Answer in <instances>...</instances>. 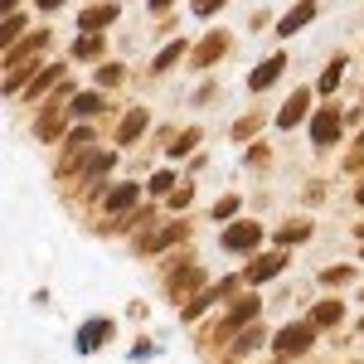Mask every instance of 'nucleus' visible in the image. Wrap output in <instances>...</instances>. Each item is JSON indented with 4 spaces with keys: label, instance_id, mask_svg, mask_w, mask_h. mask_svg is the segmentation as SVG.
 I'll list each match as a JSON object with an SVG mask.
<instances>
[{
    "label": "nucleus",
    "instance_id": "25",
    "mask_svg": "<svg viewBox=\"0 0 364 364\" xmlns=\"http://www.w3.org/2000/svg\"><path fill=\"white\" fill-rule=\"evenodd\" d=\"M68 117H73V112H58V107H54V112H44V122L34 127V136H39V141H54L58 132H63V122H68Z\"/></svg>",
    "mask_w": 364,
    "mask_h": 364
},
{
    "label": "nucleus",
    "instance_id": "18",
    "mask_svg": "<svg viewBox=\"0 0 364 364\" xmlns=\"http://www.w3.org/2000/svg\"><path fill=\"white\" fill-rule=\"evenodd\" d=\"M311 238V219H287L277 228V248H296V243H306Z\"/></svg>",
    "mask_w": 364,
    "mask_h": 364
},
{
    "label": "nucleus",
    "instance_id": "43",
    "mask_svg": "<svg viewBox=\"0 0 364 364\" xmlns=\"http://www.w3.org/2000/svg\"><path fill=\"white\" fill-rule=\"evenodd\" d=\"M355 151H364V132H360V141H355Z\"/></svg>",
    "mask_w": 364,
    "mask_h": 364
},
{
    "label": "nucleus",
    "instance_id": "8",
    "mask_svg": "<svg viewBox=\"0 0 364 364\" xmlns=\"http://www.w3.org/2000/svg\"><path fill=\"white\" fill-rule=\"evenodd\" d=\"M306 117H311V92H306V87H296V92H291V97L282 102L277 127H282V132H291V127H301Z\"/></svg>",
    "mask_w": 364,
    "mask_h": 364
},
{
    "label": "nucleus",
    "instance_id": "2",
    "mask_svg": "<svg viewBox=\"0 0 364 364\" xmlns=\"http://www.w3.org/2000/svg\"><path fill=\"white\" fill-rule=\"evenodd\" d=\"M112 336H117L112 321H107V316H92V321H83V326H78V336H73V350H78V355H97V350H102V345H107Z\"/></svg>",
    "mask_w": 364,
    "mask_h": 364
},
{
    "label": "nucleus",
    "instance_id": "34",
    "mask_svg": "<svg viewBox=\"0 0 364 364\" xmlns=\"http://www.w3.org/2000/svg\"><path fill=\"white\" fill-rule=\"evenodd\" d=\"M257 127H262L257 117H243V122L233 127V136H238V141H248V136H257Z\"/></svg>",
    "mask_w": 364,
    "mask_h": 364
},
{
    "label": "nucleus",
    "instance_id": "29",
    "mask_svg": "<svg viewBox=\"0 0 364 364\" xmlns=\"http://www.w3.org/2000/svg\"><path fill=\"white\" fill-rule=\"evenodd\" d=\"M238 204H243L238 195H224L219 204H214V219H219V224H233V219H238Z\"/></svg>",
    "mask_w": 364,
    "mask_h": 364
},
{
    "label": "nucleus",
    "instance_id": "26",
    "mask_svg": "<svg viewBox=\"0 0 364 364\" xmlns=\"http://www.w3.org/2000/svg\"><path fill=\"white\" fill-rule=\"evenodd\" d=\"M262 340H267V331H262V326H248L243 336H233V355H248V350H257Z\"/></svg>",
    "mask_w": 364,
    "mask_h": 364
},
{
    "label": "nucleus",
    "instance_id": "22",
    "mask_svg": "<svg viewBox=\"0 0 364 364\" xmlns=\"http://www.w3.org/2000/svg\"><path fill=\"white\" fill-rule=\"evenodd\" d=\"M44 44H49V29H34V34H29V44H20V49H10V54H5V63L15 68L20 58H29V54H44Z\"/></svg>",
    "mask_w": 364,
    "mask_h": 364
},
{
    "label": "nucleus",
    "instance_id": "1",
    "mask_svg": "<svg viewBox=\"0 0 364 364\" xmlns=\"http://www.w3.org/2000/svg\"><path fill=\"white\" fill-rule=\"evenodd\" d=\"M311 345H316V326L311 321H291V326H282L277 336H272V350H277L282 360H301Z\"/></svg>",
    "mask_w": 364,
    "mask_h": 364
},
{
    "label": "nucleus",
    "instance_id": "13",
    "mask_svg": "<svg viewBox=\"0 0 364 364\" xmlns=\"http://www.w3.org/2000/svg\"><path fill=\"white\" fill-rule=\"evenodd\" d=\"M117 15H122V10H117L112 0H107V5H83V10H78V29H83V34H97V29L112 25Z\"/></svg>",
    "mask_w": 364,
    "mask_h": 364
},
{
    "label": "nucleus",
    "instance_id": "15",
    "mask_svg": "<svg viewBox=\"0 0 364 364\" xmlns=\"http://www.w3.org/2000/svg\"><path fill=\"white\" fill-rule=\"evenodd\" d=\"M180 238H185V224H166L161 233H151V238H141L136 248H141V252H166V248H175Z\"/></svg>",
    "mask_w": 364,
    "mask_h": 364
},
{
    "label": "nucleus",
    "instance_id": "32",
    "mask_svg": "<svg viewBox=\"0 0 364 364\" xmlns=\"http://www.w3.org/2000/svg\"><path fill=\"white\" fill-rule=\"evenodd\" d=\"M175 190V170H156L151 175V195H170Z\"/></svg>",
    "mask_w": 364,
    "mask_h": 364
},
{
    "label": "nucleus",
    "instance_id": "14",
    "mask_svg": "<svg viewBox=\"0 0 364 364\" xmlns=\"http://www.w3.org/2000/svg\"><path fill=\"white\" fill-rule=\"evenodd\" d=\"M58 78H63V63H49V68H39V73L29 78V87H25V102H39L49 87H58Z\"/></svg>",
    "mask_w": 364,
    "mask_h": 364
},
{
    "label": "nucleus",
    "instance_id": "16",
    "mask_svg": "<svg viewBox=\"0 0 364 364\" xmlns=\"http://www.w3.org/2000/svg\"><path fill=\"white\" fill-rule=\"evenodd\" d=\"M141 132H146V107H132V112L117 122V146H132Z\"/></svg>",
    "mask_w": 364,
    "mask_h": 364
},
{
    "label": "nucleus",
    "instance_id": "39",
    "mask_svg": "<svg viewBox=\"0 0 364 364\" xmlns=\"http://www.w3.org/2000/svg\"><path fill=\"white\" fill-rule=\"evenodd\" d=\"M170 5H175V0H151V10H156V15H166Z\"/></svg>",
    "mask_w": 364,
    "mask_h": 364
},
{
    "label": "nucleus",
    "instance_id": "27",
    "mask_svg": "<svg viewBox=\"0 0 364 364\" xmlns=\"http://www.w3.org/2000/svg\"><path fill=\"white\" fill-rule=\"evenodd\" d=\"M92 78H97V87L107 92V87H117L122 78H127V68H122V63H97V73H92Z\"/></svg>",
    "mask_w": 364,
    "mask_h": 364
},
{
    "label": "nucleus",
    "instance_id": "11",
    "mask_svg": "<svg viewBox=\"0 0 364 364\" xmlns=\"http://www.w3.org/2000/svg\"><path fill=\"white\" fill-rule=\"evenodd\" d=\"M282 73H287V54H267V58H262V63L248 73V87H252V92H262V87L277 83Z\"/></svg>",
    "mask_w": 364,
    "mask_h": 364
},
{
    "label": "nucleus",
    "instance_id": "30",
    "mask_svg": "<svg viewBox=\"0 0 364 364\" xmlns=\"http://www.w3.org/2000/svg\"><path fill=\"white\" fill-rule=\"evenodd\" d=\"M73 54L78 58H102V34H83V39L73 44Z\"/></svg>",
    "mask_w": 364,
    "mask_h": 364
},
{
    "label": "nucleus",
    "instance_id": "9",
    "mask_svg": "<svg viewBox=\"0 0 364 364\" xmlns=\"http://www.w3.org/2000/svg\"><path fill=\"white\" fill-rule=\"evenodd\" d=\"M233 287H238V282L228 277V282H219V287H204V291H195V296L185 301V321H199V316H204V311L214 306V301H224V296L233 291Z\"/></svg>",
    "mask_w": 364,
    "mask_h": 364
},
{
    "label": "nucleus",
    "instance_id": "46",
    "mask_svg": "<svg viewBox=\"0 0 364 364\" xmlns=\"http://www.w3.org/2000/svg\"><path fill=\"white\" fill-rule=\"evenodd\" d=\"M360 252H364V243H360Z\"/></svg>",
    "mask_w": 364,
    "mask_h": 364
},
{
    "label": "nucleus",
    "instance_id": "38",
    "mask_svg": "<svg viewBox=\"0 0 364 364\" xmlns=\"http://www.w3.org/2000/svg\"><path fill=\"white\" fill-rule=\"evenodd\" d=\"M267 161V146H248V166H262Z\"/></svg>",
    "mask_w": 364,
    "mask_h": 364
},
{
    "label": "nucleus",
    "instance_id": "35",
    "mask_svg": "<svg viewBox=\"0 0 364 364\" xmlns=\"http://www.w3.org/2000/svg\"><path fill=\"white\" fill-rule=\"evenodd\" d=\"M228 0H195V15H219Z\"/></svg>",
    "mask_w": 364,
    "mask_h": 364
},
{
    "label": "nucleus",
    "instance_id": "20",
    "mask_svg": "<svg viewBox=\"0 0 364 364\" xmlns=\"http://www.w3.org/2000/svg\"><path fill=\"white\" fill-rule=\"evenodd\" d=\"M340 316H345V306H340L336 296H326V301H316V311H311V326L321 331V326H340Z\"/></svg>",
    "mask_w": 364,
    "mask_h": 364
},
{
    "label": "nucleus",
    "instance_id": "45",
    "mask_svg": "<svg viewBox=\"0 0 364 364\" xmlns=\"http://www.w3.org/2000/svg\"><path fill=\"white\" fill-rule=\"evenodd\" d=\"M360 331H364V321H360Z\"/></svg>",
    "mask_w": 364,
    "mask_h": 364
},
{
    "label": "nucleus",
    "instance_id": "5",
    "mask_svg": "<svg viewBox=\"0 0 364 364\" xmlns=\"http://www.w3.org/2000/svg\"><path fill=\"white\" fill-rule=\"evenodd\" d=\"M287 262H291V257H287V248L257 252V257L248 262V272H243V282H248V287H262V282H272L277 272H287Z\"/></svg>",
    "mask_w": 364,
    "mask_h": 364
},
{
    "label": "nucleus",
    "instance_id": "3",
    "mask_svg": "<svg viewBox=\"0 0 364 364\" xmlns=\"http://www.w3.org/2000/svg\"><path fill=\"white\" fill-rule=\"evenodd\" d=\"M257 248H262V224H252V219L224 224V252H257Z\"/></svg>",
    "mask_w": 364,
    "mask_h": 364
},
{
    "label": "nucleus",
    "instance_id": "7",
    "mask_svg": "<svg viewBox=\"0 0 364 364\" xmlns=\"http://www.w3.org/2000/svg\"><path fill=\"white\" fill-rule=\"evenodd\" d=\"M224 54H228V34H224V29H209L195 49H190V63H195V68H214Z\"/></svg>",
    "mask_w": 364,
    "mask_h": 364
},
{
    "label": "nucleus",
    "instance_id": "33",
    "mask_svg": "<svg viewBox=\"0 0 364 364\" xmlns=\"http://www.w3.org/2000/svg\"><path fill=\"white\" fill-rule=\"evenodd\" d=\"M0 34H5V44L20 39V34H25V15H5V29H0Z\"/></svg>",
    "mask_w": 364,
    "mask_h": 364
},
{
    "label": "nucleus",
    "instance_id": "19",
    "mask_svg": "<svg viewBox=\"0 0 364 364\" xmlns=\"http://www.w3.org/2000/svg\"><path fill=\"white\" fill-rule=\"evenodd\" d=\"M136 195H141V185H132V180H127V185H112V190H107V214L132 209V204H136Z\"/></svg>",
    "mask_w": 364,
    "mask_h": 364
},
{
    "label": "nucleus",
    "instance_id": "17",
    "mask_svg": "<svg viewBox=\"0 0 364 364\" xmlns=\"http://www.w3.org/2000/svg\"><path fill=\"white\" fill-rule=\"evenodd\" d=\"M102 107H107V92H73L68 97V112L73 117H97Z\"/></svg>",
    "mask_w": 364,
    "mask_h": 364
},
{
    "label": "nucleus",
    "instance_id": "21",
    "mask_svg": "<svg viewBox=\"0 0 364 364\" xmlns=\"http://www.w3.org/2000/svg\"><path fill=\"white\" fill-rule=\"evenodd\" d=\"M199 287H204V272L199 267H180L170 277V296H185V291H199Z\"/></svg>",
    "mask_w": 364,
    "mask_h": 364
},
{
    "label": "nucleus",
    "instance_id": "4",
    "mask_svg": "<svg viewBox=\"0 0 364 364\" xmlns=\"http://www.w3.org/2000/svg\"><path fill=\"white\" fill-rule=\"evenodd\" d=\"M340 132H345V117H340V107H321V112L311 117V146H316V151L336 146Z\"/></svg>",
    "mask_w": 364,
    "mask_h": 364
},
{
    "label": "nucleus",
    "instance_id": "31",
    "mask_svg": "<svg viewBox=\"0 0 364 364\" xmlns=\"http://www.w3.org/2000/svg\"><path fill=\"white\" fill-rule=\"evenodd\" d=\"M321 282H326V287H345V282H350V267H345V262H336V267H321Z\"/></svg>",
    "mask_w": 364,
    "mask_h": 364
},
{
    "label": "nucleus",
    "instance_id": "23",
    "mask_svg": "<svg viewBox=\"0 0 364 364\" xmlns=\"http://www.w3.org/2000/svg\"><path fill=\"white\" fill-rule=\"evenodd\" d=\"M185 58V39H175V44H166L161 54H156V63H151V73H170L175 63Z\"/></svg>",
    "mask_w": 364,
    "mask_h": 364
},
{
    "label": "nucleus",
    "instance_id": "36",
    "mask_svg": "<svg viewBox=\"0 0 364 364\" xmlns=\"http://www.w3.org/2000/svg\"><path fill=\"white\" fill-rule=\"evenodd\" d=\"M170 209H190V185H185V190H175V195H170Z\"/></svg>",
    "mask_w": 364,
    "mask_h": 364
},
{
    "label": "nucleus",
    "instance_id": "28",
    "mask_svg": "<svg viewBox=\"0 0 364 364\" xmlns=\"http://www.w3.org/2000/svg\"><path fill=\"white\" fill-rule=\"evenodd\" d=\"M195 146H199V127H185L180 136L170 141V151H166V156H175V161H180V156H185V151H195Z\"/></svg>",
    "mask_w": 364,
    "mask_h": 364
},
{
    "label": "nucleus",
    "instance_id": "44",
    "mask_svg": "<svg viewBox=\"0 0 364 364\" xmlns=\"http://www.w3.org/2000/svg\"><path fill=\"white\" fill-rule=\"evenodd\" d=\"M360 296H364V287H360Z\"/></svg>",
    "mask_w": 364,
    "mask_h": 364
},
{
    "label": "nucleus",
    "instance_id": "42",
    "mask_svg": "<svg viewBox=\"0 0 364 364\" xmlns=\"http://www.w3.org/2000/svg\"><path fill=\"white\" fill-rule=\"evenodd\" d=\"M355 199H360V204H364V180H360V190H355Z\"/></svg>",
    "mask_w": 364,
    "mask_h": 364
},
{
    "label": "nucleus",
    "instance_id": "12",
    "mask_svg": "<svg viewBox=\"0 0 364 364\" xmlns=\"http://www.w3.org/2000/svg\"><path fill=\"white\" fill-rule=\"evenodd\" d=\"M316 10H321L316 0H301V5H291V10H287V15L277 20V34H282V39H291L296 29H306L311 20H316Z\"/></svg>",
    "mask_w": 364,
    "mask_h": 364
},
{
    "label": "nucleus",
    "instance_id": "24",
    "mask_svg": "<svg viewBox=\"0 0 364 364\" xmlns=\"http://www.w3.org/2000/svg\"><path fill=\"white\" fill-rule=\"evenodd\" d=\"M340 78H345V54H336L331 63H326V73H321V83H316V87H321V92L331 97V92L340 87Z\"/></svg>",
    "mask_w": 364,
    "mask_h": 364
},
{
    "label": "nucleus",
    "instance_id": "40",
    "mask_svg": "<svg viewBox=\"0 0 364 364\" xmlns=\"http://www.w3.org/2000/svg\"><path fill=\"white\" fill-rule=\"evenodd\" d=\"M34 5H39V10H58L63 0H34Z\"/></svg>",
    "mask_w": 364,
    "mask_h": 364
},
{
    "label": "nucleus",
    "instance_id": "6",
    "mask_svg": "<svg viewBox=\"0 0 364 364\" xmlns=\"http://www.w3.org/2000/svg\"><path fill=\"white\" fill-rule=\"evenodd\" d=\"M112 166H117V156L112 151H87V161H78V180H83V190H97L102 185V175H112Z\"/></svg>",
    "mask_w": 364,
    "mask_h": 364
},
{
    "label": "nucleus",
    "instance_id": "37",
    "mask_svg": "<svg viewBox=\"0 0 364 364\" xmlns=\"http://www.w3.org/2000/svg\"><path fill=\"white\" fill-rule=\"evenodd\" d=\"M151 355H156V345H151V340H136V350H132V360H151Z\"/></svg>",
    "mask_w": 364,
    "mask_h": 364
},
{
    "label": "nucleus",
    "instance_id": "10",
    "mask_svg": "<svg viewBox=\"0 0 364 364\" xmlns=\"http://www.w3.org/2000/svg\"><path fill=\"white\" fill-rule=\"evenodd\" d=\"M257 311H262V306H257V296H243V301H233V311H228L224 326H219V336L233 340L238 331H243V326H252V321H257Z\"/></svg>",
    "mask_w": 364,
    "mask_h": 364
},
{
    "label": "nucleus",
    "instance_id": "41",
    "mask_svg": "<svg viewBox=\"0 0 364 364\" xmlns=\"http://www.w3.org/2000/svg\"><path fill=\"white\" fill-rule=\"evenodd\" d=\"M15 5H20V0H0V10H5V15H15Z\"/></svg>",
    "mask_w": 364,
    "mask_h": 364
}]
</instances>
